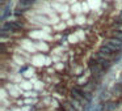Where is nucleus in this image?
<instances>
[{
  "instance_id": "obj_9",
  "label": "nucleus",
  "mask_w": 122,
  "mask_h": 111,
  "mask_svg": "<svg viewBox=\"0 0 122 111\" xmlns=\"http://www.w3.org/2000/svg\"><path fill=\"white\" fill-rule=\"evenodd\" d=\"M112 37L117 38V39L122 41V32L121 30H114V32H112Z\"/></svg>"
},
{
  "instance_id": "obj_12",
  "label": "nucleus",
  "mask_w": 122,
  "mask_h": 111,
  "mask_svg": "<svg viewBox=\"0 0 122 111\" xmlns=\"http://www.w3.org/2000/svg\"><path fill=\"white\" fill-rule=\"evenodd\" d=\"M56 111H66V110H63V108L61 107V108H58V110H56Z\"/></svg>"
},
{
  "instance_id": "obj_10",
  "label": "nucleus",
  "mask_w": 122,
  "mask_h": 111,
  "mask_svg": "<svg viewBox=\"0 0 122 111\" xmlns=\"http://www.w3.org/2000/svg\"><path fill=\"white\" fill-rule=\"evenodd\" d=\"M11 13V11H9V7L7 5V7H4V9H3V16H1V20H5L7 18V16Z\"/></svg>"
},
{
  "instance_id": "obj_6",
  "label": "nucleus",
  "mask_w": 122,
  "mask_h": 111,
  "mask_svg": "<svg viewBox=\"0 0 122 111\" xmlns=\"http://www.w3.org/2000/svg\"><path fill=\"white\" fill-rule=\"evenodd\" d=\"M102 45H104V46H106V47H108L109 50H112V51H113V52H116V54H117V52H121V51H122L121 48L116 47V46H114V45H112L110 42H108V41H106V39L104 41V43H102Z\"/></svg>"
},
{
  "instance_id": "obj_2",
  "label": "nucleus",
  "mask_w": 122,
  "mask_h": 111,
  "mask_svg": "<svg viewBox=\"0 0 122 111\" xmlns=\"http://www.w3.org/2000/svg\"><path fill=\"white\" fill-rule=\"evenodd\" d=\"M97 54L100 56H102V58H105V59H109V60H113L114 56H116V52H113L112 50H109V48L106 47V46H104V45L98 48ZM117 54H118V52H117Z\"/></svg>"
},
{
  "instance_id": "obj_4",
  "label": "nucleus",
  "mask_w": 122,
  "mask_h": 111,
  "mask_svg": "<svg viewBox=\"0 0 122 111\" xmlns=\"http://www.w3.org/2000/svg\"><path fill=\"white\" fill-rule=\"evenodd\" d=\"M93 58L97 60V63L101 65V68L104 69V71H108L109 68L112 67V64H113V60H109V59H105V58H102V56H100L98 54H96Z\"/></svg>"
},
{
  "instance_id": "obj_5",
  "label": "nucleus",
  "mask_w": 122,
  "mask_h": 111,
  "mask_svg": "<svg viewBox=\"0 0 122 111\" xmlns=\"http://www.w3.org/2000/svg\"><path fill=\"white\" fill-rule=\"evenodd\" d=\"M67 101H68V102L71 103V105L74 106V107L76 108L77 111H84V110H85V106L83 105V103L80 102V101L77 99V98H75L74 95L70 94V95H68V99H67Z\"/></svg>"
},
{
  "instance_id": "obj_7",
  "label": "nucleus",
  "mask_w": 122,
  "mask_h": 111,
  "mask_svg": "<svg viewBox=\"0 0 122 111\" xmlns=\"http://www.w3.org/2000/svg\"><path fill=\"white\" fill-rule=\"evenodd\" d=\"M108 42H110L112 45H114L116 47H118V48H121L122 50V41H119V39H117V38H114V37H110V38H108Z\"/></svg>"
},
{
  "instance_id": "obj_1",
  "label": "nucleus",
  "mask_w": 122,
  "mask_h": 111,
  "mask_svg": "<svg viewBox=\"0 0 122 111\" xmlns=\"http://www.w3.org/2000/svg\"><path fill=\"white\" fill-rule=\"evenodd\" d=\"M36 1H37V0H19L16 9L17 11H21V12H25V11L32 8L36 4Z\"/></svg>"
},
{
  "instance_id": "obj_3",
  "label": "nucleus",
  "mask_w": 122,
  "mask_h": 111,
  "mask_svg": "<svg viewBox=\"0 0 122 111\" xmlns=\"http://www.w3.org/2000/svg\"><path fill=\"white\" fill-rule=\"evenodd\" d=\"M89 69H91V73L95 79H101L104 76V69L101 68V65L98 63H95V64H89Z\"/></svg>"
},
{
  "instance_id": "obj_11",
  "label": "nucleus",
  "mask_w": 122,
  "mask_h": 111,
  "mask_svg": "<svg viewBox=\"0 0 122 111\" xmlns=\"http://www.w3.org/2000/svg\"><path fill=\"white\" fill-rule=\"evenodd\" d=\"M0 1H1V5H4V4H5V1H7V0H0Z\"/></svg>"
},
{
  "instance_id": "obj_8",
  "label": "nucleus",
  "mask_w": 122,
  "mask_h": 111,
  "mask_svg": "<svg viewBox=\"0 0 122 111\" xmlns=\"http://www.w3.org/2000/svg\"><path fill=\"white\" fill-rule=\"evenodd\" d=\"M62 108H63V110H66V111H77L76 108L74 107V106L71 105V103L68 102V101H66V102H63L62 103V106H61Z\"/></svg>"
}]
</instances>
